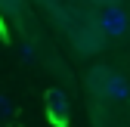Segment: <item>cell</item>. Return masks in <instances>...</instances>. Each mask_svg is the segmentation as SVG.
Instances as JSON below:
<instances>
[{
    "instance_id": "obj_6",
    "label": "cell",
    "mask_w": 130,
    "mask_h": 127,
    "mask_svg": "<svg viewBox=\"0 0 130 127\" xmlns=\"http://www.w3.org/2000/svg\"><path fill=\"white\" fill-rule=\"evenodd\" d=\"M19 50H22V59H34V46H31L28 40H25V43L19 46Z\"/></svg>"
},
{
    "instance_id": "obj_1",
    "label": "cell",
    "mask_w": 130,
    "mask_h": 127,
    "mask_svg": "<svg viewBox=\"0 0 130 127\" xmlns=\"http://www.w3.org/2000/svg\"><path fill=\"white\" fill-rule=\"evenodd\" d=\"M99 34H105V37H121V34H127V25H130V19H127V12L121 9V6H105L102 12H99Z\"/></svg>"
},
{
    "instance_id": "obj_4",
    "label": "cell",
    "mask_w": 130,
    "mask_h": 127,
    "mask_svg": "<svg viewBox=\"0 0 130 127\" xmlns=\"http://www.w3.org/2000/svg\"><path fill=\"white\" fill-rule=\"evenodd\" d=\"M12 112H15V108H12V102H9V96H3V93H0V118H12Z\"/></svg>"
},
{
    "instance_id": "obj_2",
    "label": "cell",
    "mask_w": 130,
    "mask_h": 127,
    "mask_svg": "<svg viewBox=\"0 0 130 127\" xmlns=\"http://www.w3.org/2000/svg\"><path fill=\"white\" fill-rule=\"evenodd\" d=\"M99 77H102V93H105V99L121 102V99L130 96V87H127V81H124V74H118V71H99Z\"/></svg>"
},
{
    "instance_id": "obj_3",
    "label": "cell",
    "mask_w": 130,
    "mask_h": 127,
    "mask_svg": "<svg viewBox=\"0 0 130 127\" xmlns=\"http://www.w3.org/2000/svg\"><path fill=\"white\" fill-rule=\"evenodd\" d=\"M46 105H50V115L59 121V127L65 124V115H68V105H65V96L59 90H50L46 93Z\"/></svg>"
},
{
    "instance_id": "obj_5",
    "label": "cell",
    "mask_w": 130,
    "mask_h": 127,
    "mask_svg": "<svg viewBox=\"0 0 130 127\" xmlns=\"http://www.w3.org/2000/svg\"><path fill=\"white\" fill-rule=\"evenodd\" d=\"M3 12H22V0H0Z\"/></svg>"
},
{
    "instance_id": "obj_7",
    "label": "cell",
    "mask_w": 130,
    "mask_h": 127,
    "mask_svg": "<svg viewBox=\"0 0 130 127\" xmlns=\"http://www.w3.org/2000/svg\"><path fill=\"white\" fill-rule=\"evenodd\" d=\"M127 31H130V25H127Z\"/></svg>"
}]
</instances>
